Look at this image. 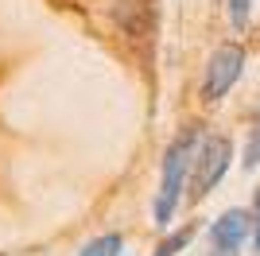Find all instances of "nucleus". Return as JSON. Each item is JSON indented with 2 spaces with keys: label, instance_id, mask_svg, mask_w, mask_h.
Instances as JSON below:
<instances>
[{
  "label": "nucleus",
  "instance_id": "1",
  "mask_svg": "<svg viewBox=\"0 0 260 256\" xmlns=\"http://www.w3.org/2000/svg\"><path fill=\"white\" fill-rule=\"evenodd\" d=\"M202 124H186L179 136L167 144L163 151V167H159V190H155V202H152V221L159 229H167L179 210V198L186 194V182H190V167H194V155L202 148Z\"/></svg>",
  "mask_w": 260,
  "mask_h": 256
},
{
  "label": "nucleus",
  "instance_id": "2",
  "mask_svg": "<svg viewBox=\"0 0 260 256\" xmlns=\"http://www.w3.org/2000/svg\"><path fill=\"white\" fill-rule=\"evenodd\" d=\"M229 163H233V140L229 136H206L202 148H198V155H194V167H190L186 198H190V202H202L217 182L229 175Z\"/></svg>",
  "mask_w": 260,
  "mask_h": 256
},
{
  "label": "nucleus",
  "instance_id": "3",
  "mask_svg": "<svg viewBox=\"0 0 260 256\" xmlns=\"http://www.w3.org/2000/svg\"><path fill=\"white\" fill-rule=\"evenodd\" d=\"M241 74H245V47L241 43L214 47L206 58V70H202V97L206 101H221L241 82Z\"/></svg>",
  "mask_w": 260,
  "mask_h": 256
},
{
  "label": "nucleus",
  "instance_id": "4",
  "mask_svg": "<svg viewBox=\"0 0 260 256\" xmlns=\"http://www.w3.org/2000/svg\"><path fill=\"white\" fill-rule=\"evenodd\" d=\"M210 237V256H241V245L252 237V210H225L217 213L206 229Z\"/></svg>",
  "mask_w": 260,
  "mask_h": 256
},
{
  "label": "nucleus",
  "instance_id": "5",
  "mask_svg": "<svg viewBox=\"0 0 260 256\" xmlns=\"http://www.w3.org/2000/svg\"><path fill=\"white\" fill-rule=\"evenodd\" d=\"M109 16L128 39H152L159 27V0H113Z\"/></svg>",
  "mask_w": 260,
  "mask_h": 256
},
{
  "label": "nucleus",
  "instance_id": "6",
  "mask_svg": "<svg viewBox=\"0 0 260 256\" xmlns=\"http://www.w3.org/2000/svg\"><path fill=\"white\" fill-rule=\"evenodd\" d=\"M120 248H124L120 233H101V237H93V241H86L74 256H120Z\"/></svg>",
  "mask_w": 260,
  "mask_h": 256
},
{
  "label": "nucleus",
  "instance_id": "7",
  "mask_svg": "<svg viewBox=\"0 0 260 256\" xmlns=\"http://www.w3.org/2000/svg\"><path fill=\"white\" fill-rule=\"evenodd\" d=\"M190 237H194V225H186V229H171V233L155 245L152 256H175V252H183V248L190 245Z\"/></svg>",
  "mask_w": 260,
  "mask_h": 256
},
{
  "label": "nucleus",
  "instance_id": "8",
  "mask_svg": "<svg viewBox=\"0 0 260 256\" xmlns=\"http://www.w3.org/2000/svg\"><path fill=\"white\" fill-rule=\"evenodd\" d=\"M225 12H229V23L233 27H245L249 23V12H252V0H225Z\"/></svg>",
  "mask_w": 260,
  "mask_h": 256
},
{
  "label": "nucleus",
  "instance_id": "9",
  "mask_svg": "<svg viewBox=\"0 0 260 256\" xmlns=\"http://www.w3.org/2000/svg\"><path fill=\"white\" fill-rule=\"evenodd\" d=\"M252 252L260 256V186L252 194Z\"/></svg>",
  "mask_w": 260,
  "mask_h": 256
},
{
  "label": "nucleus",
  "instance_id": "10",
  "mask_svg": "<svg viewBox=\"0 0 260 256\" xmlns=\"http://www.w3.org/2000/svg\"><path fill=\"white\" fill-rule=\"evenodd\" d=\"M260 163V124L252 128V140H249V151H245V167H256Z\"/></svg>",
  "mask_w": 260,
  "mask_h": 256
},
{
  "label": "nucleus",
  "instance_id": "11",
  "mask_svg": "<svg viewBox=\"0 0 260 256\" xmlns=\"http://www.w3.org/2000/svg\"><path fill=\"white\" fill-rule=\"evenodd\" d=\"M206 256H210V252H206Z\"/></svg>",
  "mask_w": 260,
  "mask_h": 256
}]
</instances>
